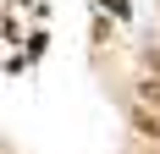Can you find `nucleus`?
Wrapping results in <instances>:
<instances>
[{
  "label": "nucleus",
  "mask_w": 160,
  "mask_h": 154,
  "mask_svg": "<svg viewBox=\"0 0 160 154\" xmlns=\"http://www.w3.org/2000/svg\"><path fill=\"white\" fill-rule=\"evenodd\" d=\"M144 99H149V105L160 110V88H155V83H149V88H144Z\"/></svg>",
  "instance_id": "nucleus-1"
}]
</instances>
